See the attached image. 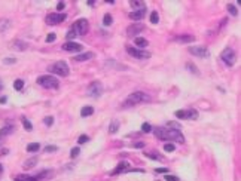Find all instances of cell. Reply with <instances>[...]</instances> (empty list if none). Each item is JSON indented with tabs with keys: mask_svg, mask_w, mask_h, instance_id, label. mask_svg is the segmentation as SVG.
I'll list each match as a JSON object with an SVG mask.
<instances>
[{
	"mask_svg": "<svg viewBox=\"0 0 241 181\" xmlns=\"http://www.w3.org/2000/svg\"><path fill=\"white\" fill-rule=\"evenodd\" d=\"M153 132H155V137L158 140H162V141H176L179 144L185 142V137L179 129H170V128L158 126L153 129Z\"/></svg>",
	"mask_w": 241,
	"mask_h": 181,
	"instance_id": "6da1fadb",
	"label": "cell"
},
{
	"mask_svg": "<svg viewBox=\"0 0 241 181\" xmlns=\"http://www.w3.org/2000/svg\"><path fill=\"white\" fill-rule=\"evenodd\" d=\"M151 100L149 98V95L147 94H145V92H133L131 95L127 96V100L123 101L122 107H134V106H137V104H141V102H147Z\"/></svg>",
	"mask_w": 241,
	"mask_h": 181,
	"instance_id": "7a4b0ae2",
	"label": "cell"
},
{
	"mask_svg": "<svg viewBox=\"0 0 241 181\" xmlns=\"http://www.w3.org/2000/svg\"><path fill=\"white\" fill-rule=\"evenodd\" d=\"M73 33L76 34V37L78 36H85V34L88 33V30H90V24H88V19H85V18H80L78 19L76 23L72 25V28H70Z\"/></svg>",
	"mask_w": 241,
	"mask_h": 181,
	"instance_id": "3957f363",
	"label": "cell"
},
{
	"mask_svg": "<svg viewBox=\"0 0 241 181\" xmlns=\"http://www.w3.org/2000/svg\"><path fill=\"white\" fill-rule=\"evenodd\" d=\"M37 83H39L42 88H46V89H57V88L60 86L58 79L54 77V76H48V74L40 76L39 79H37Z\"/></svg>",
	"mask_w": 241,
	"mask_h": 181,
	"instance_id": "277c9868",
	"label": "cell"
},
{
	"mask_svg": "<svg viewBox=\"0 0 241 181\" xmlns=\"http://www.w3.org/2000/svg\"><path fill=\"white\" fill-rule=\"evenodd\" d=\"M49 71L51 73H54V74H57V76H63V77H66V76H68V73H70V68H68V65L64 61H58V62H54V64L51 65Z\"/></svg>",
	"mask_w": 241,
	"mask_h": 181,
	"instance_id": "5b68a950",
	"label": "cell"
},
{
	"mask_svg": "<svg viewBox=\"0 0 241 181\" xmlns=\"http://www.w3.org/2000/svg\"><path fill=\"white\" fill-rule=\"evenodd\" d=\"M220 58H222V61H223L228 67H232V65L235 64V61H237V55H235V52H234L232 48H226V49H223L222 54H220Z\"/></svg>",
	"mask_w": 241,
	"mask_h": 181,
	"instance_id": "8992f818",
	"label": "cell"
},
{
	"mask_svg": "<svg viewBox=\"0 0 241 181\" xmlns=\"http://www.w3.org/2000/svg\"><path fill=\"white\" fill-rule=\"evenodd\" d=\"M103 94V85L101 82L96 80V82H91L90 86L86 88V95L91 96V98H98Z\"/></svg>",
	"mask_w": 241,
	"mask_h": 181,
	"instance_id": "52a82bcc",
	"label": "cell"
},
{
	"mask_svg": "<svg viewBox=\"0 0 241 181\" xmlns=\"http://www.w3.org/2000/svg\"><path fill=\"white\" fill-rule=\"evenodd\" d=\"M174 116L177 117V119H191V120H196L198 119V111H196L195 108H189V110H177Z\"/></svg>",
	"mask_w": 241,
	"mask_h": 181,
	"instance_id": "ba28073f",
	"label": "cell"
},
{
	"mask_svg": "<svg viewBox=\"0 0 241 181\" xmlns=\"http://www.w3.org/2000/svg\"><path fill=\"white\" fill-rule=\"evenodd\" d=\"M127 52L131 57L137 58V59H149L151 58V52L139 49V48H133V46H127Z\"/></svg>",
	"mask_w": 241,
	"mask_h": 181,
	"instance_id": "9c48e42d",
	"label": "cell"
},
{
	"mask_svg": "<svg viewBox=\"0 0 241 181\" xmlns=\"http://www.w3.org/2000/svg\"><path fill=\"white\" fill-rule=\"evenodd\" d=\"M67 18V15L66 13H49L48 17H46V24L48 25H57V24H60V23H63L64 19Z\"/></svg>",
	"mask_w": 241,
	"mask_h": 181,
	"instance_id": "30bf717a",
	"label": "cell"
},
{
	"mask_svg": "<svg viewBox=\"0 0 241 181\" xmlns=\"http://www.w3.org/2000/svg\"><path fill=\"white\" fill-rule=\"evenodd\" d=\"M189 54L200 58H207L210 55V52H208V49L205 46H191L189 48Z\"/></svg>",
	"mask_w": 241,
	"mask_h": 181,
	"instance_id": "8fae6325",
	"label": "cell"
},
{
	"mask_svg": "<svg viewBox=\"0 0 241 181\" xmlns=\"http://www.w3.org/2000/svg\"><path fill=\"white\" fill-rule=\"evenodd\" d=\"M84 49V46L80 43H76V42H66L63 45V51L66 52H80Z\"/></svg>",
	"mask_w": 241,
	"mask_h": 181,
	"instance_id": "7c38bea8",
	"label": "cell"
},
{
	"mask_svg": "<svg viewBox=\"0 0 241 181\" xmlns=\"http://www.w3.org/2000/svg\"><path fill=\"white\" fill-rule=\"evenodd\" d=\"M143 30H145V25H143V24H131L128 28H127V36L134 37V36H137L139 33H141Z\"/></svg>",
	"mask_w": 241,
	"mask_h": 181,
	"instance_id": "4fadbf2b",
	"label": "cell"
},
{
	"mask_svg": "<svg viewBox=\"0 0 241 181\" xmlns=\"http://www.w3.org/2000/svg\"><path fill=\"white\" fill-rule=\"evenodd\" d=\"M128 171H131V168H129V163L128 162H121V163L115 168V169L112 171V175H118V174H123V172H128Z\"/></svg>",
	"mask_w": 241,
	"mask_h": 181,
	"instance_id": "5bb4252c",
	"label": "cell"
},
{
	"mask_svg": "<svg viewBox=\"0 0 241 181\" xmlns=\"http://www.w3.org/2000/svg\"><path fill=\"white\" fill-rule=\"evenodd\" d=\"M194 40H195V36H192V34H182V36L174 37V42H177V43H192Z\"/></svg>",
	"mask_w": 241,
	"mask_h": 181,
	"instance_id": "9a60e30c",
	"label": "cell"
},
{
	"mask_svg": "<svg viewBox=\"0 0 241 181\" xmlns=\"http://www.w3.org/2000/svg\"><path fill=\"white\" fill-rule=\"evenodd\" d=\"M94 57H96L94 52H84V54H80V55L73 57V59H74L76 62H84V61H88V59H92Z\"/></svg>",
	"mask_w": 241,
	"mask_h": 181,
	"instance_id": "2e32d148",
	"label": "cell"
},
{
	"mask_svg": "<svg viewBox=\"0 0 241 181\" xmlns=\"http://www.w3.org/2000/svg\"><path fill=\"white\" fill-rule=\"evenodd\" d=\"M129 5H131V8L134 11H143V9H146V3L141 2V0H129Z\"/></svg>",
	"mask_w": 241,
	"mask_h": 181,
	"instance_id": "e0dca14e",
	"label": "cell"
},
{
	"mask_svg": "<svg viewBox=\"0 0 241 181\" xmlns=\"http://www.w3.org/2000/svg\"><path fill=\"white\" fill-rule=\"evenodd\" d=\"M145 15H146V9H143V11H133L129 13V18L134 19V21H140V19L145 18Z\"/></svg>",
	"mask_w": 241,
	"mask_h": 181,
	"instance_id": "ac0fdd59",
	"label": "cell"
},
{
	"mask_svg": "<svg viewBox=\"0 0 241 181\" xmlns=\"http://www.w3.org/2000/svg\"><path fill=\"white\" fill-rule=\"evenodd\" d=\"M12 48L15 49V51H25L28 48V45L23 40H15L14 43H12Z\"/></svg>",
	"mask_w": 241,
	"mask_h": 181,
	"instance_id": "d6986e66",
	"label": "cell"
},
{
	"mask_svg": "<svg viewBox=\"0 0 241 181\" xmlns=\"http://www.w3.org/2000/svg\"><path fill=\"white\" fill-rule=\"evenodd\" d=\"M14 131H15V126H14V125H6L3 129H0V138H3V137L12 134Z\"/></svg>",
	"mask_w": 241,
	"mask_h": 181,
	"instance_id": "ffe728a7",
	"label": "cell"
},
{
	"mask_svg": "<svg viewBox=\"0 0 241 181\" xmlns=\"http://www.w3.org/2000/svg\"><path fill=\"white\" fill-rule=\"evenodd\" d=\"M134 43H135V46H137L139 49H143V48H146V46L149 45V42H147L145 37H135Z\"/></svg>",
	"mask_w": 241,
	"mask_h": 181,
	"instance_id": "44dd1931",
	"label": "cell"
},
{
	"mask_svg": "<svg viewBox=\"0 0 241 181\" xmlns=\"http://www.w3.org/2000/svg\"><path fill=\"white\" fill-rule=\"evenodd\" d=\"M36 163H37V158H30L28 160H25L24 162V169H31L33 166H36Z\"/></svg>",
	"mask_w": 241,
	"mask_h": 181,
	"instance_id": "7402d4cb",
	"label": "cell"
},
{
	"mask_svg": "<svg viewBox=\"0 0 241 181\" xmlns=\"http://www.w3.org/2000/svg\"><path fill=\"white\" fill-rule=\"evenodd\" d=\"M94 113V107H91V106H85L82 110H80V116L82 117H88L91 114Z\"/></svg>",
	"mask_w": 241,
	"mask_h": 181,
	"instance_id": "603a6c76",
	"label": "cell"
},
{
	"mask_svg": "<svg viewBox=\"0 0 241 181\" xmlns=\"http://www.w3.org/2000/svg\"><path fill=\"white\" fill-rule=\"evenodd\" d=\"M118 131H119V120L113 119L112 122H110V126H109V132H110V134H116Z\"/></svg>",
	"mask_w": 241,
	"mask_h": 181,
	"instance_id": "cb8c5ba5",
	"label": "cell"
},
{
	"mask_svg": "<svg viewBox=\"0 0 241 181\" xmlns=\"http://www.w3.org/2000/svg\"><path fill=\"white\" fill-rule=\"evenodd\" d=\"M40 148V144L39 142H30L27 146V152L28 153H34V152H39Z\"/></svg>",
	"mask_w": 241,
	"mask_h": 181,
	"instance_id": "d4e9b609",
	"label": "cell"
},
{
	"mask_svg": "<svg viewBox=\"0 0 241 181\" xmlns=\"http://www.w3.org/2000/svg\"><path fill=\"white\" fill-rule=\"evenodd\" d=\"M11 21L9 19H0V31H6L8 28H11Z\"/></svg>",
	"mask_w": 241,
	"mask_h": 181,
	"instance_id": "484cf974",
	"label": "cell"
},
{
	"mask_svg": "<svg viewBox=\"0 0 241 181\" xmlns=\"http://www.w3.org/2000/svg\"><path fill=\"white\" fill-rule=\"evenodd\" d=\"M15 181H37V178L36 177H31V175H18L17 178H15Z\"/></svg>",
	"mask_w": 241,
	"mask_h": 181,
	"instance_id": "4316f807",
	"label": "cell"
},
{
	"mask_svg": "<svg viewBox=\"0 0 241 181\" xmlns=\"http://www.w3.org/2000/svg\"><path fill=\"white\" fill-rule=\"evenodd\" d=\"M112 23H113L112 15H110V13H106V15L103 17V24H104L106 27H109V25H112Z\"/></svg>",
	"mask_w": 241,
	"mask_h": 181,
	"instance_id": "83f0119b",
	"label": "cell"
},
{
	"mask_svg": "<svg viewBox=\"0 0 241 181\" xmlns=\"http://www.w3.org/2000/svg\"><path fill=\"white\" fill-rule=\"evenodd\" d=\"M21 122H23L25 131H31V129H33V125H31V122H30L27 117H21Z\"/></svg>",
	"mask_w": 241,
	"mask_h": 181,
	"instance_id": "f1b7e54d",
	"label": "cell"
},
{
	"mask_svg": "<svg viewBox=\"0 0 241 181\" xmlns=\"http://www.w3.org/2000/svg\"><path fill=\"white\" fill-rule=\"evenodd\" d=\"M146 156L151 159H155V160H162V156L159 154L158 152H152V153H146Z\"/></svg>",
	"mask_w": 241,
	"mask_h": 181,
	"instance_id": "f546056e",
	"label": "cell"
},
{
	"mask_svg": "<svg viewBox=\"0 0 241 181\" xmlns=\"http://www.w3.org/2000/svg\"><path fill=\"white\" fill-rule=\"evenodd\" d=\"M186 68H188V70H189L191 73H194V74H195V76H198V74H200V71H198V68H196L195 65L192 64V62H188V64H186Z\"/></svg>",
	"mask_w": 241,
	"mask_h": 181,
	"instance_id": "4dcf8cb0",
	"label": "cell"
},
{
	"mask_svg": "<svg viewBox=\"0 0 241 181\" xmlns=\"http://www.w3.org/2000/svg\"><path fill=\"white\" fill-rule=\"evenodd\" d=\"M226 9H228V12H229L231 15H232V17H237V15H238V11H237V8L234 5H226Z\"/></svg>",
	"mask_w": 241,
	"mask_h": 181,
	"instance_id": "1f68e13d",
	"label": "cell"
},
{
	"mask_svg": "<svg viewBox=\"0 0 241 181\" xmlns=\"http://www.w3.org/2000/svg\"><path fill=\"white\" fill-rule=\"evenodd\" d=\"M14 88L17 90H21L24 88V80H21V79H17L15 82H14Z\"/></svg>",
	"mask_w": 241,
	"mask_h": 181,
	"instance_id": "d6a6232c",
	"label": "cell"
},
{
	"mask_svg": "<svg viewBox=\"0 0 241 181\" xmlns=\"http://www.w3.org/2000/svg\"><path fill=\"white\" fill-rule=\"evenodd\" d=\"M151 23L152 24H158V23H159V15H158L156 11H153L151 13Z\"/></svg>",
	"mask_w": 241,
	"mask_h": 181,
	"instance_id": "836d02e7",
	"label": "cell"
},
{
	"mask_svg": "<svg viewBox=\"0 0 241 181\" xmlns=\"http://www.w3.org/2000/svg\"><path fill=\"white\" fill-rule=\"evenodd\" d=\"M165 128H170V129H179L180 131V128H182V126H180L179 123H176V122H167V126H165Z\"/></svg>",
	"mask_w": 241,
	"mask_h": 181,
	"instance_id": "e575fe53",
	"label": "cell"
},
{
	"mask_svg": "<svg viewBox=\"0 0 241 181\" xmlns=\"http://www.w3.org/2000/svg\"><path fill=\"white\" fill-rule=\"evenodd\" d=\"M164 150H165V152H168V153H171V152H174V150H176V146H174V144H171V142H167V144H164Z\"/></svg>",
	"mask_w": 241,
	"mask_h": 181,
	"instance_id": "d590c367",
	"label": "cell"
},
{
	"mask_svg": "<svg viewBox=\"0 0 241 181\" xmlns=\"http://www.w3.org/2000/svg\"><path fill=\"white\" fill-rule=\"evenodd\" d=\"M79 153H80V148H79V147L72 148V152H70V158H72V159L78 158V156H79Z\"/></svg>",
	"mask_w": 241,
	"mask_h": 181,
	"instance_id": "8d00e7d4",
	"label": "cell"
},
{
	"mask_svg": "<svg viewBox=\"0 0 241 181\" xmlns=\"http://www.w3.org/2000/svg\"><path fill=\"white\" fill-rule=\"evenodd\" d=\"M88 141H90V137H88V135H80L78 138L79 144H85V142H88Z\"/></svg>",
	"mask_w": 241,
	"mask_h": 181,
	"instance_id": "74e56055",
	"label": "cell"
},
{
	"mask_svg": "<svg viewBox=\"0 0 241 181\" xmlns=\"http://www.w3.org/2000/svg\"><path fill=\"white\" fill-rule=\"evenodd\" d=\"M43 123H45L46 126H52V123H54V117H52V116L45 117V119H43Z\"/></svg>",
	"mask_w": 241,
	"mask_h": 181,
	"instance_id": "f35d334b",
	"label": "cell"
},
{
	"mask_svg": "<svg viewBox=\"0 0 241 181\" xmlns=\"http://www.w3.org/2000/svg\"><path fill=\"white\" fill-rule=\"evenodd\" d=\"M58 150V147L57 146H46L45 147V153H54Z\"/></svg>",
	"mask_w": 241,
	"mask_h": 181,
	"instance_id": "ab89813d",
	"label": "cell"
},
{
	"mask_svg": "<svg viewBox=\"0 0 241 181\" xmlns=\"http://www.w3.org/2000/svg\"><path fill=\"white\" fill-rule=\"evenodd\" d=\"M141 131H143V132H146V134H149V132L152 131V126H151L149 123H143V126H141Z\"/></svg>",
	"mask_w": 241,
	"mask_h": 181,
	"instance_id": "60d3db41",
	"label": "cell"
},
{
	"mask_svg": "<svg viewBox=\"0 0 241 181\" xmlns=\"http://www.w3.org/2000/svg\"><path fill=\"white\" fill-rule=\"evenodd\" d=\"M55 39H57V36L54 33H49L48 36H46V42H48V43H52Z\"/></svg>",
	"mask_w": 241,
	"mask_h": 181,
	"instance_id": "b9f144b4",
	"label": "cell"
},
{
	"mask_svg": "<svg viewBox=\"0 0 241 181\" xmlns=\"http://www.w3.org/2000/svg\"><path fill=\"white\" fill-rule=\"evenodd\" d=\"M15 62H17L15 58H5L3 59V64H15Z\"/></svg>",
	"mask_w": 241,
	"mask_h": 181,
	"instance_id": "7bdbcfd3",
	"label": "cell"
},
{
	"mask_svg": "<svg viewBox=\"0 0 241 181\" xmlns=\"http://www.w3.org/2000/svg\"><path fill=\"white\" fill-rule=\"evenodd\" d=\"M64 8H66V3H64V2H58V3H57V11L58 12L63 11Z\"/></svg>",
	"mask_w": 241,
	"mask_h": 181,
	"instance_id": "ee69618b",
	"label": "cell"
},
{
	"mask_svg": "<svg viewBox=\"0 0 241 181\" xmlns=\"http://www.w3.org/2000/svg\"><path fill=\"white\" fill-rule=\"evenodd\" d=\"M165 181H180V180L174 175H165Z\"/></svg>",
	"mask_w": 241,
	"mask_h": 181,
	"instance_id": "f6af8a7d",
	"label": "cell"
},
{
	"mask_svg": "<svg viewBox=\"0 0 241 181\" xmlns=\"http://www.w3.org/2000/svg\"><path fill=\"white\" fill-rule=\"evenodd\" d=\"M167 168H156V169H155V172H158V174H164V172H167Z\"/></svg>",
	"mask_w": 241,
	"mask_h": 181,
	"instance_id": "bcb514c9",
	"label": "cell"
},
{
	"mask_svg": "<svg viewBox=\"0 0 241 181\" xmlns=\"http://www.w3.org/2000/svg\"><path fill=\"white\" fill-rule=\"evenodd\" d=\"M134 147H135V148H141V147H145V142H135V144H134Z\"/></svg>",
	"mask_w": 241,
	"mask_h": 181,
	"instance_id": "7dc6e473",
	"label": "cell"
},
{
	"mask_svg": "<svg viewBox=\"0 0 241 181\" xmlns=\"http://www.w3.org/2000/svg\"><path fill=\"white\" fill-rule=\"evenodd\" d=\"M6 100H8L6 96H2V98H0V104H6Z\"/></svg>",
	"mask_w": 241,
	"mask_h": 181,
	"instance_id": "c3c4849f",
	"label": "cell"
},
{
	"mask_svg": "<svg viewBox=\"0 0 241 181\" xmlns=\"http://www.w3.org/2000/svg\"><path fill=\"white\" fill-rule=\"evenodd\" d=\"M2 172H3V165L0 163V175H2Z\"/></svg>",
	"mask_w": 241,
	"mask_h": 181,
	"instance_id": "681fc988",
	"label": "cell"
},
{
	"mask_svg": "<svg viewBox=\"0 0 241 181\" xmlns=\"http://www.w3.org/2000/svg\"><path fill=\"white\" fill-rule=\"evenodd\" d=\"M3 89V82H2V80H0V90Z\"/></svg>",
	"mask_w": 241,
	"mask_h": 181,
	"instance_id": "f907efd6",
	"label": "cell"
}]
</instances>
